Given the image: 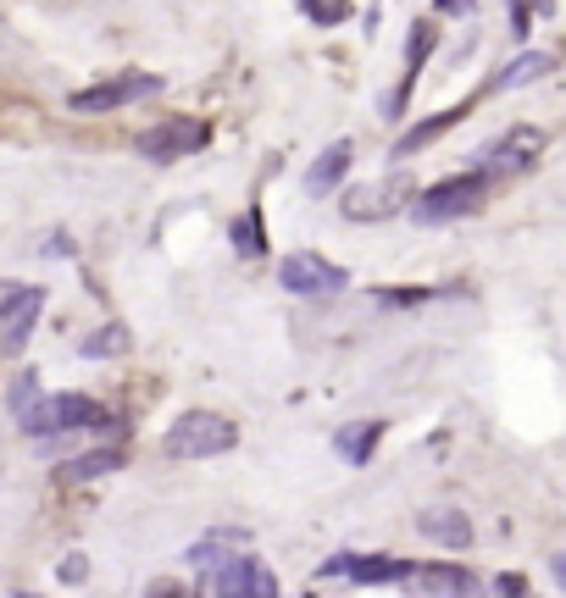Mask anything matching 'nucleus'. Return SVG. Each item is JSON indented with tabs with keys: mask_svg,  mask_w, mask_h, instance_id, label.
Here are the masks:
<instances>
[{
	"mask_svg": "<svg viewBox=\"0 0 566 598\" xmlns=\"http://www.w3.org/2000/svg\"><path fill=\"white\" fill-rule=\"evenodd\" d=\"M239 444V426L217 410H189L168 426V438H161V449H168L173 460H217Z\"/></svg>",
	"mask_w": 566,
	"mask_h": 598,
	"instance_id": "nucleus-1",
	"label": "nucleus"
},
{
	"mask_svg": "<svg viewBox=\"0 0 566 598\" xmlns=\"http://www.w3.org/2000/svg\"><path fill=\"white\" fill-rule=\"evenodd\" d=\"M101 421H106V410L90 394H39L23 410V433L28 438H61V433H78V426H101Z\"/></svg>",
	"mask_w": 566,
	"mask_h": 598,
	"instance_id": "nucleus-2",
	"label": "nucleus"
},
{
	"mask_svg": "<svg viewBox=\"0 0 566 598\" xmlns=\"http://www.w3.org/2000/svg\"><path fill=\"white\" fill-rule=\"evenodd\" d=\"M483 195H489V178H483V173H455V178L423 189L417 206H412V216H417L423 227H444V222L472 216V211L483 206Z\"/></svg>",
	"mask_w": 566,
	"mask_h": 598,
	"instance_id": "nucleus-3",
	"label": "nucleus"
},
{
	"mask_svg": "<svg viewBox=\"0 0 566 598\" xmlns=\"http://www.w3.org/2000/svg\"><path fill=\"white\" fill-rule=\"evenodd\" d=\"M161 95V78L155 72H123V78H106V83H90V90H72V112H117V106H134V101H150Z\"/></svg>",
	"mask_w": 566,
	"mask_h": 598,
	"instance_id": "nucleus-4",
	"label": "nucleus"
},
{
	"mask_svg": "<svg viewBox=\"0 0 566 598\" xmlns=\"http://www.w3.org/2000/svg\"><path fill=\"white\" fill-rule=\"evenodd\" d=\"M211 598H278V576L251 554H228L211 565Z\"/></svg>",
	"mask_w": 566,
	"mask_h": 598,
	"instance_id": "nucleus-5",
	"label": "nucleus"
},
{
	"mask_svg": "<svg viewBox=\"0 0 566 598\" xmlns=\"http://www.w3.org/2000/svg\"><path fill=\"white\" fill-rule=\"evenodd\" d=\"M278 283H284L289 294H300V300H328V294H339L350 278H345L339 267H328L322 255H289V261L278 267Z\"/></svg>",
	"mask_w": 566,
	"mask_h": 598,
	"instance_id": "nucleus-6",
	"label": "nucleus"
},
{
	"mask_svg": "<svg viewBox=\"0 0 566 598\" xmlns=\"http://www.w3.org/2000/svg\"><path fill=\"white\" fill-rule=\"evenodd\" d=\"M206 122H195V117H173V122H161V128H150V133H139V155L145 161H178V155H195V150H206Z\"/></svg>",
	"mask_w": 566,
	"mask_h": 598,
	"instance_id": "nucleus-7",
	"label": "nucleus"
},
{
	"mask_svg": "<svg viewBox=\"0 0 566 598\" xmlns=\"http://www.w3.org/2000/svg\"><path fill=\"white\" fill-rule=\"evenodd\" d=\"M39 310H45V289L0 283V327H7V350H23L28 344V327L39 321Z\"/></svg>",
	"mask_w": 566,
	"mask_h": 598,
	"instance_id": "nucleus-8",
	"label": "nucleus"
},
{
	"mask_svg": "<svg viewBox=\"0 0 566 598\" xmlns=\"http://www.w3.org/2000/svg\"><path fill=\"white\" fill-rule=\"evenodd\" d=\"M322 576H345V582H406L412 565L389 560V554H334L322 565Z\"/></svg>",
	"mask_w": 566,
	"mask_h": 598,
	"instance_id": "nucleus-9",
	"label": "nucleus"
},
{
	"mask_svg": "<svg viewBox=\"0 0 566 598\" xmlns=\"http://www.w3.org/2000/svg\"><path fill=\"white\" fill-rule=\"evenodd\" d=\"M350 161H356V144H350V139H334L328 150H322V155L305 166V195H334L339 178L350 173Z\"/></svg>",
	"mask_w": 566,
	"mask_h": 598,
	"instance_id": "nucleus-10",
	"label": "nucleus"
},
{
	"mask_svg": "<svg viewBox=\"0 0 566 598\" xmlns=\"http://www.w3.org/2000/svg\"><path fill=\"white\" fill-rule=\"evenodd\" d=\"M417 582L428 598H483V582L466 565H423Z\"/></svg>",
	"mask_w": 566,
	"mask_h": 598,
	"instance_id": "nucleus-11",
	"label": "nucleus"
},
{
	"mask_svg": "<svg viewBox=\"0 0 566 598\" xmlns=\"http://www.w3.org/2000/svg\"><path fill=\"white\" fill-rule=\"evenodd\" d=\"M417 527H423V538H434V543H444V549H466V543H472V521L455 516V509H428Z\"/></svg>",
	"mask_w": 566,
	"mask_h": 598,
	"instance_id": "nucleus-12",
	"label": "nucleus"
},
{
	"mask_svg": "<svg viewBox=\"0 0 566 598\" xmlns=\"http://www.w3.org/2000/svg\"><path fill=\"white\" fill-rule=\"evenodd\" d=\"M378 438H383V421H356V426H345V433H339V455L350 466H367L372 449H378Z\"/></svg>",
	"mask_w": 566,
	"mask_h": 598,
	"instance_id": "nucleus-13",
	"label": "nucleus"
},
{
	"mask_svg": "<svg viewBox=\"0 0 566 598\" xmlns=\"http://www.w3.org/2000/svg\"><path fill=\"white\" fill-rule=\"evenodd\" d=\"M117 466H123V449L112 444V449H90V455L67 460V477H72V482H95V477H106V471H117Z\"/></svg>",
	"mask_w": 566,
	"mask_h": 598,
	"instance_id": "nucleus-14",
	"label": "nucleus"
},
{
	"mask_svg": "<svg viewBox=\"0 0 566 598\" xmlns=\"http://www.w3.org/2000/svg\"><path fill=\"white\" fill-rule=\"evenodd\" d=\"M550 72V56L544 50H528V56H517L500 78H495V90H522V83H533V78H544Z\"/></svg>",
	"mask_w": 566,
	"mask_h": 598,
	"instance_id": "nucleus-15",
	"label": "nucleus"
},
{
	"mask_svg": "<svg viewBox=\"0 0 566 598\" xmlns=\"http://www.w3.org/2000/svg\"><path fill=\"white\" fill-rule=\"evenodd\" d=\"M123 350H128V327H101V332H90L84 344H78V355H84V361H112Z\"/></svg>",
	"mask_w": 566,
	"mask_h": 598,
	"instance_id": "nucleus-16",
	"label": "nucleus"
},
{
	"mask_svg": "<svg viewBox=\"0 0 566 598\" xmlns=\"http://www.w3.org/2000/svg\"><path fill=\"white\" fill-rule=\"evenodd\" d=\"M394 200V184H378V189H350L345 195V216H383Z\"/></svg>",
	"mask_w": 566,
	"mask_h": 598,
	"instance_id": "nucleus-17",
	"label": "nucleus"
},
{
	"mask_svg": "<svg viewBox=\"0 0 566 598\" xmlns=\"http://www.w3.org/2000/svg\"><path fill=\"white\" fill-rule=\"evenodd\" d=\"M455 117H461V112H439V117H428L423 128H412V133H400L394 155H417V150H423V144H434V139H439V133H444V128L455 122Z\"/></svg>",
	"mask_w": 566,
	"mask_h": 598,
	"instance_id": "nucleus-18",
	"label": "nucleus"
},
{
	"mask_svg": "<svg viewBox=\"0 0 566 598\" xmlns=\"http://www.w3.org/2000/svg\"><path fill=\"white\" fill-rule=\"evenodd\" d=\"M533 150H539V133H533V128H517V133H506L489 155H522V166H528V155H533Z\"/></svg>",
	"mask_w": 566,
	"mask_h": 598,
	"instance_id": "nucleus-19",
	"label": "nucleus"
},
{
	"mask_svg": "<svg viewBox=\"0 0 566 598\" xmlns=\"http://www.w3.org/2000/svg\"><path fill=\"white\" fill-rule=\"evenodd\" d=\"M233 244H239V255H256V249H267V233L256 227V216H239V222H233Z\"/></svg>",
	"mask_w": 566,
	"mask_h": 598,
	"instance_id": "nucleus-20",
	"label": "nucleus"
},
{
	"mask_svg": "<svg viewBox=\"0 0 566 598\" xmlns=\"http://www.w3.org/2000/svg\"><path fill=\"white\" fill-rule=\"evenodd\" d=\"M300 17L316 23V28H339V23H350V7H316V0H305Z\"/></svg>",
	"mask_w": 566,
	"mask_h": 598,
	"instance_id": "nucleus-21",
	"label": "nucleus"
},
{
	"mask_svg": "<svg viewBox=\"0 0 566 598\" xmlns=\"http://www.w3.org/2000/svg\"><path fill=\"white\" fill-rule=\"evenodd\" d=\"M34 399H39V377H34V372H23V377H18V388H12V404H18V415H23Z\"/></svg>",
	"mask_w": 566,
	"mask_h": 598,
	"instance_id": "nucleus-22",
	"label": "nucleus"
},
{
	"mask_svg": "<svg viewBox=\"0 0 566 598\" xmlns=\"http://www.w3.org/2000/svg\"><path fill=\"white\" fill-rule=\"evenodd\" d=\"M84 576H90V560L84 554H67L61 560V582H84Z\"/></svg>",
	"mask_w": 566,
	"mask_h": 598,
	"instance_id": "nucleus-23",
	"label": "nucleus"
},
{
	"mask_svg": "<svg viewBox=\"0 0 566 598\" xmlns=\"http://www.w3.org/2000/svg\"><path fill=\"white\" fill-rule=\"evenodd\" d=\"M495 593H500V598H528V582H522V576H500Z\"/></svg>",
	"mask_w": 566,
	"mask_h": 598,
	"instance_id": "nucleus-24",
	"label": "nucleus"
},
{
	"mask_svg": "<svg viewBox=\"0 0 566 598\" xmlns=\"http://www.w3.org/2000/svg\"><path fill=\"white\" fill-rule=\"evenodd\" d=\"M550 576H555V587L566 593V554H555V560H550Z\"/></svg>",
	"mask_w": 566,
	"mask_h": 598,
	"instance_id": "nucleus-25",
	"label": "nucleus"
},
{
	"mask_svg": "<svg viewBox=\"0 0 566 598\" xmlns=\"http://www.w3.org/2000/svg\"><path fill=\"white\" fill-rule=\"evenodd\" d=\"M18 598H34V593H18Z\"/></svg>",
	"mask_w": 566,
	"mask_h": 598,
	"instance_id": "nucleus-26",
	"label": "nucleus"
}]
</instances>
